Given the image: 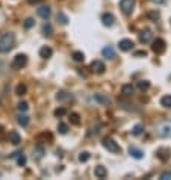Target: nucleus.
Listing matches in <instances>:
<instances>
[{
	"mask_svg": "<svg viewBox=\"0 0 171 180\" xmlns=\"http://www.w3.org/2000/svg\"><path fill=\"white\" fill-rule=\"evenodd\" d=\"M15 46V36L11 32H6L0 36V53H8Z\"/></svg>",
	"mask_w": 171,
	"mask_h": 180,
	"instance_id": "nucleus-1",
	"label": "nucleus"
},
{
	"mask_svg": "<svg viewBox=\"0 0 171 180\" xmlns=\"http://www.w3.org/2000/svg\"><path fill=\"white\" fill-rule=\"evenodd\" d=\"M156 133L161 138H171V120H165L156 126Z\"/></svg>",
	"mask_w": 171,
	"mask_h": 180,
	"instance_id": "nucleus-2",
	"label": "nucleus"
},
{
	"mask_svg": "<svg viewBox=\"0 0 171 180\" xmlns=\"http://www.w3.org/2000/svg\"><path fill=\"white\" fill-rule=\"evenodd\" d=\"M27 65V56L23 53H18L14 59H12V64H11V67L14 68V70H21L23 67H26Z\"/></svg>",
	"mask_w": 171,
	"mask_h": 180,
	"instance_id": "nucleus-3",
	"label": "nucleus"
},
{
	"mask_svg": "<svg viewBox=\"0 0 171 180\" xmlns=\"http://www.w3.org/2000/svg\"><path fill=\"white\" fill-rule=\"evenodd\" d=\"M103 147H104L108 151H111V153H120L121 151L120 145L117 144L112 138H104V139H103Z\"/></svg>",
	"mask_w": 171,
	"mask_h": 180,
	"instance_id": "nucleus-4",
	"label": "nucleus"
},
{
	"mask_svg": "<svg viewBox=\"0 0 171 180\" xmlns=\"http://www.w3.org/2000/svg\"><path fill=\"white\" fill-rule=\"evenodd\" d=\"M133 8H135V0H121L120 2L121 12H123V14H126V15L132 14Z\"/></svg>",
	"mask_w": 171,
	"mask_h": 180,
	"instance_id": "nucleus-5",
	"label": "nucleus"
},
{
	"mask_svg": "<svg viewBox=\"0 0 171 180\" xmlns=\"http://www.w3.org/2000/svg\"><path fill=\"white\" fill-rule=\"evenodd\" d=\"M152 50L156 54H162L165 52V41L162 38H156L153 42H152Z\"/></svg>",
	"mask_w": 171,
	"mask_h": 180,
	"instance_id": "nucleus-6",
	"label": "nucleus"
},
{
	"mask_svg": "<svg viewBox=\"0 0 171 180\" xmlns=\"http://www.w3.org/2000/svg\"><path fill=\"white\" fill-rule=\"evenodd\" d=\"M118 47H120V50L123 52H129V50H132L133 49V41L132 39H121L120 42H118Z\"/></svg>",
	"mask_w": 171,
	"mask_h": 180,
	"instance_id": "nucleus-7",
	"label": "nucleus"
},
{
	"mask_svg": "<svg viewBox=\"0 0 171 180\" xmlns=\"http://www.w3.org/2000/svg\"><path fill=\"white\" fill-rule=\"evenodd\" d=\"M91 70L94 73H97V74H102V73H104V64H103L102 61H92L91 62Z\"/></svg>",
	"mask_w": 171,
	"mask_h": 180,
	"instance_id": "nucleus-8",
	"label": "nucleus"
},
{
	"mask_svg": "<svg viewBox=\"0 0 171 180\" xmlns=\"http://www.w3.org/2000/svg\"><path fill=\"white\" fill-rule=\"evenodd\" d=\"M8 139H9L11 144H14V145H18L21 142V136H20V133H18L17 130H11L9 135H8Z\"/></svg>",
	"mask_w": 171,
	"mask_h": 180,
	"instance_id": "nucleus-9",
	"label": "nucleus"
},
{
	"mask_svg": "<svg viewBox=\"0 0 171 180\" xmlns=\"http://www.w3.org/2000/svg\"><path fill=\"white\" fill-rule=\"evenodd\" d=\"M94 176H96L97 179H104V177L108 176V170H106L103 165H97V166L94 168Z\"/></svg>",
	"mask_w": 171,
	"mask_h": 180,
	"instance_id": "nucleus-10",
	"label": "nucleus"
},
{
	"mask_svg": "<svg viewBox=\"0 0 171 180\" xmlns=\"http://www.w3.org/2000/svg\"><path fill=\"white\" fill-rule=\"evenodd\" d=\"M38 15L41 18H44V20H49L51 15V9L49 6H41V8L38 9Z\"/></svg>",
	"mask_w": 171,
	"mask_h": 180,
	"instance_id": "nucleus-11",
	"label": "nucleus"
},
{
	"mask_svg": "<svg viewBox=\"0 0 171 180\" xmlns=\"http://www.w3.org/2000/svg\"><path fill=\"white\" fill-rule=\"evenodd\" d=\"M102 21L104 26H112L114 24V21H115V17L111 14V12H104L102 15Z\"/></svg>",
	"mask_w": 171,
	"mask_h": 180,
	"instance_id": "nucleus-12",
	"label": "nucleus"
},
{
	"mask_svg": "<svg viewBox=\"0 0 171 180\" xmlns=\"http://www.w3.org/2000/svg\"><path fill=\"white\" fill-rule=\"evenodd\" d=\"M152 39H153V34H152L150 30H142V32L139 34V41L144 42V44H145V42H150Z\"/></svg>",
	"mask_w": 171,
	"mask_h": 180,
	"instance_id": "nucleus-13",
	"label": "nucleus"
},
{
	"mask_svg": "<svg viewBox=\"0 0 171 180\" xmlns=\"http://www.w3.org/2000/svg\"><path fill=\"white\" fill-rule=\"evenodd\" d=\"M102 54H103V58H106V59H114L115 58V50L111 46H106L102 50Z\"/></svg>",
	"mask_w": 171,
	"mask_h": 180,
	"instance_id": "nucleus-14",
	"label": "nucleus"
},
{
	"mask_svg": "<svg viewBox=\"0 0 171 180\" xmlns=\"http://www.w3.org/2000/svg\"><path fill=\"white\" fill-rule=\"evenodd\" d=\"M133 92H135V86H133V85H130V83H126V85H123V86H121V94H123V95H126V97L132 95Z\"/></svg>",
	"mask_w": 171,
	"mask_h": 180,
	"instance_id": "nucleus-15",
	"label": "nucleus"
},
{
	"mask_svg": "<svg viewBox=\"0 0 171 180\" xmlns=\"http://www.w3.org/2000/svg\"><path fill=\"white\" fill-rule=\"evenodd\" d=\"M94 102H97V103H100V105H109V97H106L104 94H94Z\"/></svg>",
	"mask_w": 171,
	"mask_h": 180,
	"instance_id": "nucleus-16",
	"label": "nucleus"
},
{
	"mask_svg": "<svg viewBox=\"0 0 171 180\" xmlns=\"http://www.w3.org/2000/svg\"><path fill=\"white\" fill-rule=\"evenodd\" d=\"M44 153H46L44 147H43V145H36V147H35V150H34V159H36V161L43 159Z\"/></svg>",
	"mask_w": 171,
	"mask_h": 180,
	"instance_id": "nucleus-17",
	"label": "nucleus"
},
{
	"mask_svg": "<svg viewBox=\"0 0 171 180\" xmlns=\"http://www.w3.org/2000/svg\"><path fill=\"white\" fill-rule=\"evenodd\" d=\"M51 54H53V50H51L50 47H47V46H44V47L39 49V56H41L43 59H49Z\"/></svg>",
	"mask_w": 171,
	"mask_h": 180,
	"instance_id": "nucleus-18",
	"label": "nucleus"
},
{
	"mask_svg": "<svg viewBox=\"0 0 171 180\" xmlns=\"http://www.w3.org/2000/svg\"><path fill=\"white\" fill-rule=\"evenodd\" d=\"M129 154H130L132 158H135V159H142V158H144V153H142L141 150L135 148V147H130V148H129Z\"/></svg>",
	"mask_w": 171,
	"mask_h": 180,
	"instance_id": "nucleus-19",
	"label": "nucleus"
},
{
	"mask_svg": "<svg viewBox=\"0 0 171 180\" xmlns=\"http://www.w3.org/2000/svg\"><path fill=\"white\" fill-rule=\"evenodd\" d=\"M26 92H27V88H26L24 83H18L17 86H15V94H17V95L21 97V95H24Z\"/></svg>",
	"mask_w": 171,
	"mask_h": 180,
	"instance_id": "nucleus-20",
	"label": "nucleus"
},
{
	"mask_svg": "<svg viewBox=\"0 0 171 180\" xmlns=\"http://www.w3.org/2000/svg\"><path fill=\"white\" fill-rule=\"evenodd\" d=\"M70 121H71V124L79 126V124H80V117H79V114H76V112L70 114Z\"/></svg>",
	"mask_w": 171,
	"mask_h": 180,
	"instance_id": "nucleus-21",
	"label": "nucleus"
},
{
	"mask_svg": "<svg viewBox=\"0 0 171 180\" xmlns=\"http://www.w3.org/2000/svg\"><path fill=\"white\" fill-rule=\"evenodd\" d=\"M161 105H162L164 108L171 109V95H164V97L161 98Z\"/></svg>",
	"mask_w": 171,
	"mask_h": 180,
	"instance_id": "nucleus-22",
	"label": "nucleus"
},
{
	"mask_svg": "<svg viewBox=\"0 0 171 180\" xmlns=\"http://www.w3.org/2000/svg\"><path fill=\"white\" fill-rule=\"evenodd\" d=\"M71 58H73L76 62H83V61H85V54L82 53V52H73Z\"/></svg>",
	"mask_w": 171,
	"mask_h": 180,
	"instance_id": "nucleus-23",
	"label": "nucleus"
},
{
	"mask_svg": "<svg viewBox=\"0 0 171 180\" xmlns=\"http://www.w3.org/2000/svg\"><path fill=\"white\" fill-rule=\"evenodd\" d=\"M56 18H58V23H61L62 26H67V24H68V17H67L64 12H59Z\"/></svg>",
	"mask_w": 171,
	"mask_h": 180,
	"instance_id": "nucleus-24",
	"label": "nucleus"
},
{
	"mask_svg": "<svg viewBox=\"0 0 171 180\" xmlns=\"http://www.w3.org/2000/svg\"><path fill=\"white\" fill-rule=\"evenodd\" d=\"M18 124L23 127H27V124H29V117L27 115H18Z\"/></svg>",
	"mask_w": 171,
	"mask_h": 180,
	"instance_id": "nucleus-25",
	"label": "nucleus"
},
{
	"mask_svg": "<svg viewBox=\"0 0 171 180\" xmlns=\"http://www.w3.org/2000/svg\"><path fill=\"white\" fill-rule=\"evenodd\" d=\"M150 88V82H147V80H139L138 82V90L139 91H147Z\"/></svg>",
	"mask_w": 171,
	"mask_h": 180,
	"instance_id": "nucleus-26",
	"label": "nucleus"
},
{
	"mask_svg": "<svg viewBox=\"0 0 171 180\" xmlns=\"http://www.w3.org/2000/svg\"><path fill=\"white\" fill-rule=\"evenodd\" d=\"M17 163H18V166H24L26 165V156L23 154V153H17Z\"/></svg>",
	"mask_w": 171,
	"mask_h": 180,
	"instance_id": "nucleus-27",
	"label": "nucleus"
},
{
	"mask_svg": "<svg viewBox=\"0 0 171 180\" xmlns=\"http://www.w3.org/2000/svg\"><path fill=\"white\" fill-rule=\"evenodd\" d=\"M51 34H53L51 26L50 24H44V26H43V35L44 36H51Z\"/></svg>",
	"mask_w": 171,
	"mask_h": 180,
	"instance_id": "nucleus-28",
	"label": "nucleus"
},
{
	"mask_svg": "<svg viewBox=\"0 0 171 180\" xmlns=\"http://www.w3.org/2000/svg\"><path fill=\"white\" fill-rule=\"evenodd\" d=\"M58 132H59L61 135H65V133L68 132V126H67L65 123H59V124H58Z\"/></svg>",
	"mask_w": 171,
	"mask_h": 180,
	"instance_id": "nucleus-29",
	"label": "nucleus"
},
{
	"mask_svg": "<svg viewBox=\"0 0 171 180\" xmlns=\"http://www.w3.org/2000/svg\"><path fill=\"white\" fill-rule=\"evenodd\" d=\"M142 130H144V127L141 126V124H136V126L132 129V135H133V136H138V135L142 133Z\"/></svg>",
	"mask_w": 171,
	"mask_h": 180,
	"instance_id": "nucleus-30",
	"label": "nucleus"
},
{
	"mask_svg": "<svg viewBox=\"0 0 171 180\" xmlns=\"http://www.w3.org/2000/svg\"><path fill=\"white\" fill-rule=\"evenodd\" d=\"M56 98H58V100H67V98H68L70 100V95L65 91H59V92L56 94Z\"/></svg>",
	"mask_w": 171,
	"mask_h": 180,
	"instance_id": "nucleus-31",
	"label": "nucleus"
},
{
	"mask_svg": "<svg viewBox=\"0 0 171 180\" xmlns=\"http://www.w3.org/2000/svg\"><path fill=\"white\" fill-rule=\"evenodd\" d=\"M65 114H67V110H65V108H58V109H55V117H58V118L64 117Z\"/></svg>",
	"mask_w": 171,
	"mask_h": 180,
	"instance_id": "nucleus-32",
	"label": "nucleus"
},
{
	"mask_svg": "<svg viewBox=\"0 0 171 180\" xmlns=\"http://www.w3.org/2000/svg\"><path fill=\"white\" fill-rule=\"evenodd\" d=\"M35 26V20L34 18H27L26 21H24V29H32Z\"/></svg>",
	"mask_w": 171,
	"mask_h": 180,
	"instance_id": "nucleus-33",
	"label": "nucleus"
},
{
	"mask_svg": "<svg viewBox=\"0 0 171 180\" xmlns=\"http://www.w3.org/2000/svg\"><path fill=\"white\" fill-rule=\"evenodd\" d=\"M17 109L20 110V112H26V110L29 109V105H27L26 102H20V103H18V106H17Z\"/></svg>",
	"mask_w": 171,
	"mask_h": 180,
	"instance_id": "nucleus-34",
	"label": "nucleus"
},
{
	"mask_svg": "<svg viewBox=\"0 0 171 180\" xmlns=\"http://www.w3.org/2000/svg\"><path fill=\"white\" fill-rule=\"evenodd\" d=\"M88 159H89V153H88V151H82V153L79 154V161H80V162H86Z\"/></svg>",
	"mask_w": 171,
	"mask_h": 180,
	"instance_id": "nucleus-35",
	"label": "nucleus"
},
{
	"mask_svg": "<svg viewBox=\"0 0 171 180\" xmlns=\"http://www.w3.org/2000/svg\"><path fill=\"white\" fill-rule=\"evenodd\" d=\"M161 180H171V171H164L161 176H159Z\"/></svg>",
	"mask_w": 171,
	"mask_h": 180,
	"instance_id": "nucleus-36",
	"label": "nucleus"
},
{
	"mask_svg": "<svg viewBox=\"0 0 171 180\" xmlns=\"http://www.w3.org/2000/svg\"><path fill=\"white\" fill-rule=\"evenodd\" d=\"M149 18L153 20V21L159 20V12H157V11H156V12H149Z\"/></svg>",
	"mask_w": 171,
	"mask_h": 180,
	"instance_id": "nucleus-37",
	"label": "nucleus"
},
{
	"mask_svg": "<svg viewBox=\"0 0 171 180\" xmlns=\"http://www.w3.org/2000/svg\"><path fill=\"white\" fill-rule=\"evenodd\" d=\"M135 56L136 58H139V56H147V52L145 50H138V52H135Z\"/></svg>",
	"mask_w": 171,
	"mask_h": 180,
	"instance_id": "nucleus-38",
	"label": "nucleus"
},
{
	"mask_svg": "<svg viewBox=\"0 0 171 180\" xmlns=\"http://www.w3.org/2000/svg\"><path fill=\"white\" fill-rule=\"evenodd\" d=\"M3 136H5V129L3 126H0V139H3Z\"/></svg>",
	"mask_w": 171,
	"mask_h": 180,
	"instance_id": "nucleus-39",
	"label": "nucleus"
},
{
	"mask_svg": "<svg viewBox=\"0 0 171 180\" xmlns=\"http://www.w3.org/2000/svg\"><path fill=\"white\" fill-rule=\"evenodd\" d=\"M31 5H35V3H39V0H27Z\"/></svg>",
	"mask_w": 171,
	"mask_h": 180,
	"instance_id": "nucleus-40",
	"label": "nucleus"
},
{
	"mask_svg": "<svg viewBox=\"0 0 171 180\" xmlns=\"http://www.w3.org/2000/svg\"><path fill=\"white\" fill-rule=\"evenodd\" d=\"M154 3H165V0H153Z\"/></svg>",
	"mask_w": 171,
	"mask_h": 180,
	"instance_id": "nucleus-41",
	"label": "nucleus"
}]
</instances>
